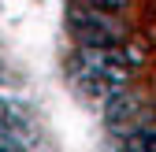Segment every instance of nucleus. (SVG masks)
I'll use <instances>...</instances> for the list:
<instances>
[{"instance_id": "obj_3", "label": "nucleus", "mask_w": 156, "mask_h": 152, "mask_svg": "<svg viewBox=\"0 0 156 152\" xmlns=\"http://www.w3.org/2000/svg\"><path fill=\"white\" fill-rule=\"evenodd\" d=\"M138 108H141V100L134 97V93H126L123 85H115L104 97V119H108V126H123V123H130L138 115Z\"/></svg>"}, {"instance_id": "obj_2", "label": "nucleus", "mask_w": 156, "mask_h": 152, "mask_svg": "<svg viewBox=\"0 0 156 152\" xmlns=\"http://www.w3.org/2000/svg\"><path fill=\"white\" fill-rule=\"evenodd\" d=\"M78 63L89 67L93 74H101L108 85H126V78H130V60L119 48H86Z\"/></svg>"}, {"instance_id": "obj_1", "label": "nucleus", "mask_w": 156, "mask_h": 152, "mask_svg": "<svg viewBox=\"0 0 156 152\" xmlns=\"http://www.w3.org/2000/svg\"><path fill=\"white\" fill-rule=\"evenodd\" d=\"M67 19H71L78 41H82L86 48H119V45H123V30H119V22H112V15L101 11V8L71 4Z\"/></svg>"}, {"instance_id": "obj_6", "label": "nucleus", "mask_w": 156, "mask_h": 152, "mask_svg": "<svg viewBox=\"0 0 156 152\" xmlns=\"http://www.w3.org/2000/svg\"><path fill=\"white\" fill-rule=\"evenodd\" d=\"M0 71H4V67H0Z\"/></svg>"}, {"instance_id": "obj_4", "label": "nucleus", "mask_w": 156, "mask_h": 152, "mask_svg": "<svg viewBox=\"0 0 156 152\" xmlns=\"http://www.w3.org/2000/svg\"><path fill=\"white\" fill-rule=\"evenodd\" d=\"M130 152H156V134H152V130L134 134V137H130Z\"/></svg>"}, {"instance_id": "obj_5", "label": "nucleus", "mask_w": 156, "mask_h": 152, "mask_svg": "<svg viewBox=\"0 0 156 152\" xmlns=\"http://www.w3.org/2000/svg\"><path fill=\"white\" fill-rule=\"evenodd\" d=\"M86 4H89V8H101V11L112 15V11H123V8H126V0H86Z\"/></svg>"}]
</instances>
